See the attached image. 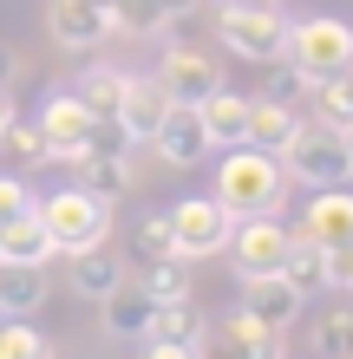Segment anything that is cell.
<instances>
[{
    "instance_id": "cell-1",
    "label": "cell",
    "mask_w": 353,
    "mask_h": 359,
    "mask_svg": "<svg viewBox=\"0 0 353 359\" xmlns=\"http://www.w3.org/2000/svg\"><path fill=\"white\" fill-rule=\"evenodd\" d=\"M216 203L229 216H281L288 203V170L275 151H255V144H236L216 163Z\"/></svg>"
},
{
    "instance_id": "cell-2",
    "label": "cell",
    "mask_w": 353,
    "mask_h": 359,
    "mask_svg": "<svg viewBox=\"0 0 353 359\" xmlns=\"http://www.w3.org/2000/svg\"><path fill=\"white\" fill-rule=\"evenodd\" d=\"M216 39L229 46L236 59H275L281 53V39H288V20H281V7L275 0H216Z\"/></svg>"
},
{
    "instance_id": "cell-3",
    "label": "cell",
    "mask_w": 353,
    "mask_h": 359,
    "mask_svg": "<svg viewBox=\"0 0 353 359\" xmlns=\"http://www.w3.org/2000/svg\"><path fill=\"white\" fill-rule=\"evenodd\" d=\"M39 209V222H46V236H53V248H92V242H105L112 236V203L105 196H92V189H53L46 203H33Z\"/></svg>"
},
{
    "instance_id": "cell-4",
    "label": "cell",
    "mask_w": 353,
    "mask_h": 359,
    "mask_svg": "<svg viewBox=\"0 0 353 359\" xmlns=\"http://www.w3.org/2000/svg\"><path fill=\"white\" fill-rule=\"evenodd\" d=\"M281 53L295 59L307 79H334V72H353V27L334 13H314V20H288V39Z\"/></svg>"
},
{
    "instance_id": "cell-5",
    "label": "cell",
    "mask_w": 353,
    "mask_h": 359,
    "mask_svg": "<svg viewBox=\"0 0 353 359\" xmlns=\"http://www.w3.org/2000/svg\"><path fill=\"white\" fill-rule=\"evenodd\" d=\"M33 124H39V137H46L53 163H79L86 151H98V137H105V118H98L79 92H53Z\"/></svg>"
},
{
    "instance_id": "cell-6",
    "label": "cell",
    "mask_w": 353,
    "mask_h": 359,
    "mask_svg": "<svg viewBox=\"0 0 353 359\" xmlns=\"http://www.w3.org/2000/svg\"><path fill=\"white\" fill-rule=\"evenodd\" d=\"M281 170L295 177V183H307V189H334V183H347L353 170H347V144H340V131H327V124H307L301 118V131L281 144Z\"/></svg>"
},
{
    "instance_id": "cell-7",
    "label": "cell",
    "mask_w": 353,
    "mask_h": 359,
    "mask_svg": "<svg viewBox=\"0 0 353 359\" xmlns=\"http://www.w3.org/2000/svg\"><path fill=\"white\" fill-rule=\"evenodd\" d=\"M288 248H295V229H288L281 216H236L222 255L236 262V274H275L288 262Z\"/></svg>"
},
{
    "instance_id": "cell-8",
    "label": "cell",
    "mask_w": 353,
    "mask_h": 359,
    "mask_svg": "<svg viewBox=\"0 0 353 359\" xmlns=\"http://www.w3.org/2000/svg\"><path fill=\"white\" fill-rule=\"evenodd\" d=\"M229 229H236V216H229L216 196H183V203L171 209V236H177V255H183V262L216 255V248L229 242Z\"/></svg>"
},
{
    "instance_id": "cell-9",
    "label": "cell",
    "mask_w": 353,
    "mask_h": 359,
    "mask_svg": "<svg viewBox=\"0 0 353 359\" xmlns=\"http://www.w3.org/2000/svg\"><path fill=\"white\" fill-rule=\"evenodd\" d=\"M197 359H281V333L275 327H262L255 313H229V320H216L210 333H203V346Z\"/></svg>"
},
{
    "instance_id": "cell-10",
    "label": "cell",
    "mask_w": 353,
    "mask_h": 359,
    "mask_svg": "<svg viewBox=\"0 0 353 359\" xmlns=\"http://www.w3.org/2000/svg\"><path fill=\"white\" fill-rule=\"evenodd\" d=\"M151 79L171 92V104H203V98L222 86L216 59H210V53H197V46H177V39L164 46V59H157V72H151Z\"/></svg>"
},
{
    "instance_id": "cell-11",
    "label": "cell",
    "mask_w": 353,
    "mask_h": 359,
    "mask_svg": "<svg viewBox=\"0 0 353 359\" xmlns=\"http://www.w3.org/2000/svg\"><path fill=\"white\" fill-rule=\"evenodd\" d=\"M46 33L66 53H92L112 39V13H105V0H46Z\"/></svg>"
},
{
    "instance_id": "cell-12",
    "label": "cell",
    "mask_w": 353,
    "mask_h": 359,
    "mask_svg": "<svg viewBox=\"0 0 353 359\" xmlns=\"http://www.w3.org/2000/svg\"><path fill=\"white\" fill-rule=\"evenodd\" d=\"M79 189H92V196H131L138 189V163H131V137H98V151L79 157Z\"/></svg>"
},
{
    "instance_id": "cell-13",
    "label": "cell",
    "mask_w": 353,
    "mask_h": 359,
    "mask_svg": "<svg viewBox=\"0 0 353 359\" xmlns=\"http://www.w3.org/2000/svg\"><path fill=\"white\" fill-rule=\"evenodd\" d=\"M301 307H307V294L288 281L281 268H275V274H242V313H255L262 327L288 333V327L301 320Z\"/></svg>"
},
{
    "instance_id": "cell-14",
    "label": "cell",
    "mask_w": 353,
    "mask_h": 359,
    "mask_svg": "<svg viewBox=\"0 0 353 359\" xmlns=\"http://www.w3.org/2000/svg\"><path fill=\"white\" fill-rule=\"evenodd\" d=\"M164 111H171V92L157 86L151 72H124V92H118V111H112V124L131 144H151V131L164 124Z\"/></svg>"
},
{
    "instance_id": "cell-15",
    "label": "cell",
    "mask_w": 353,
    "mask_h": 359,
    "mask_svg": "<svg viewBox=\"0 0 353 359\" xmlns=\"http://www.w3.org/2000/svg\"><path fill=\"white\" fill-rule=\"evenodd\" d=\"M151 144H157V157L171 163V170H197V163L210 157L203 111H197V104H171V111H164V124L151 131Z\"/></svg>"
},
{
    "instance_id": "cell-16",
    "label": "cell",
    "mask_w": 353,
    "mask_h": 359,
    "mask_svg": "<svg viewBox=\"0 0 353 359\" xmlns=\"http://www.w3.org/2000/svg\"><path fill=\"white\" fill-rule=\"evenodd\" d=\"M295 236L314 242V248H327V255H334V248H347V242H353V196H340V183H334V189H314Z\"/></svg>"
},
{
    "instance_id": "cell-17",
    "label": "cell",
    "mask_w": 353,
    "mask_h": 359,
    "mask_svg": "<svg viewBox=\"0 0 353 359\" xmlns=\"http://www.w3.org/2000/svg\"><path fill=\"white\" fill-rule=\"evenodd\" d=\"M46 307V268L39 262H0V320H33Z\"/></svg>"
},
{
    "instance_id": "cell-18",
    "label": "cell",
    "mask_w": 353,
    "mask_h": 359,
    "mask_svg": "<svg viewBox=\"0 0 353 359\" xmlns=\"http://www.w3.org/2000/svg\"><path fill=\"white\" fill-rule=\"evenodd\" d=\"M197 111H203V131H210V151H236V144H248V98L242 92L216 86Z\"/></svg>"
},
{
    "instance_id": "cell-19",
    "label": "cell",
    "mask_w": 353,
    "mask_h": 359,
    "mask_svg": "<svg viewBox=\"0 0 353 359\" xmlns=\"http://www.w3.org/2000/svg\"><path fill=\"white\" fill-rule=\"evenodd\" d=\"M98 313H105V333L112 340H144L151 333V313H157V301L144 287H131V281H118L105 301H98Z\"/></svg>"
},
{
    "instance_id": "cell-20",
    "label": "cell",
    "mask_w": 353,
    "mask_h": 359,
    "mask_svg": "<svg viewBox=\"0 0 353 359\" xmlns=\"http://www.w3.org/2000/svg\"><path fill=\"white\" fill-rule=\"evenodd\" d=\"M203 333H210V320H203L197 294H183V301H157V313H151V333H144V340H171V346H203Z\"/></svg>"
},
{
    "instance_id": "cell-21",
    "label": "cell",
    "mask_w": 353,
    "mask_h": 359,
    "mask_svg": "<svg viewBox=\"0 0 353 359\" xmlns=\"http://www.w3.org/2000/svg\"><path fill=\"white\" fill-rule=\"evenodd\" d=\"M124 281V262L112 255L105 242H92V248H72V287L86 294V301H105V294Z\"/></svg>"
},
{
    "instance_id": "cell-22",
    "label": "cell",
    "mask_w": 353,
    "mask_h": 359,
    "mask_svg": "<svg viewBox=\"0 0 353 359\" xmlns=\"http://www.w3.org/2000/svg\"><path fill=\"white\" fill-rule=\"evenodd\" d=\"M295 131H301V111H295V104L248 98V144H255V151H281Z\"/></svg>"
},
{
    "instance_id": "cell-23",
    "label": "cell",
    "mask_w": 353,
    "mask_h": 359,
    "mask_svg": "<svg viewBox=\"0 0 353 359\" xmlns=\"http://www.w3.org/2000/svg\"><path fill=\"white\" fill-rule=\"evenodd\" d=\"M307 98H314V124H327V131H353V72L307 79Z\"/></svg>"
},
{
    "instance_id": "cell-24",
    "label": "cell",
    "mask_w": 353,
    "mask_h": 359,
    "mask_svg": "<svg viewBox=\"0 0 353 359\" xmlns=\"http://www.w3.org/2000/svg\"><path fill=\"white\" fill-rule=\"evenodd\" d=\"M53 255H59V248H53V236H46V222H39V209L0 229V262H39V268H46Z\"/></svg>"
},
{
    "instance_id": "cell-25",
    "label": "cell",
    "mask_w": 353,
    "mask_h": 359,
    "mask_svg": "<svg viewBox=\"0 0 353 359\" xmlns=\"http://www.w3.org/2000/svg\"><path fill=\"white\" fill-rule=\"evenodd\" d=\"M151 301H183V294H197L190 287V262L183 255H164V262H144V281H138Z\"/></svg>"
},
{
    "instance_id": "cell-26",
    "label": "cell",
    "mask_w": 353,
    "mask_h": 359,
    "mask_svg": "<svg viewBox=\"0 0 353 359\" xmlns=\"http://www.w3.org/2000/svg\"><path fill=\"white\" fill-rule=\"evenodd\" d=\"M262 98H275V104H301V98H307V72H301L288 53L262 59Z\"/></svg>"
},
{
    "instance_id": "cell-27",
    "label": "cell",
    "mask_w": 353,
    "mask_h": 359,
    "mask_svg": "<svg viewBox=\"0 0 353 359\" xmlns=\"http://www.w3.org/2000/svg\"><path fill=\"white\" fill-rule=\"evenodd\" d=\"M314 346L327 353V359H353V301H334L314 320Z\"/></svg>"
},
{
    "instance_id": "cell-28",
    "label": "cell",
    "mask_w": 353,
    "mask_h": 359,
    "mask_svg": "<svg viewBox=\"0 0 353 359\" xmlns=\"http://www.w3.org/2000/svg\"><path fill=\"white\" fill-rule=\"evenodd\" d=\"M72 92L86 98V104H92L98 118H112V111H118V92H124V72H118V66H86V72H79V86H72Z\"/></svg>"
},
{
    "instance_id": "cell-29",
    "label": "cell",
    "mask_w": 353,
    "mask_h": 359,
    "mask_svg": "<svg viewBox=\"0 0 353 359\" xmlns=\"http://www.w3.org/2000/svg\"><path fill=\"white\" fill-rule=\"evenodd\" d=\"M0 144H7V157L20 163V170H39V163H53L46 137H39V124H27V118H7V131H0Z\"/></svg>"
},
{
    "instance_id": "cell-30",
    "label": "cell",
    "mask_w": 353,
    "mask_h": 359,
    "mask_svg": "<svg viewBox=\"0 0 353 359\" xmlns=\"http://www.w3.org/2000/svg\"><path fill=\"white\" fill-rule=\"evenodd\" d=\"M281 274L295 281L301 294H314V287H327V248H314V242H301L295 236V248H288V262H281Z\"/></svg>"
},
{
    "instance_id": "cell-31",
    "label": "cell",
    "mask_w": 353,
    "mask_h": 359,
    "mask_svg": "<svg viewBox=\"0 0 353 359\" xmlns=\"http://www.w3.org/2000/svg\"><path fill=\"white\" fill-rule=\"evenodd\" d=\"M138 255H144V262H164V255H177L171 216H144V222H138Z\"/></svg>"
},
{
    "instance_id": "cell-32",
    "label": "cell",
    "mask_w": 353,
    "mask_h": 359,
    "mask_svg": "<svg viewBox=\"0 0 353 359\" xmlns=\"http://www.w3.org/2000/svg\"><path fill=\"white\" fill-rule=\"evenodd\" d=\"M20 216H33V189H27V177H0V229Z\"/></svg>"
},
{
    "instance_id": "cell-33",
    "label": "cell",
    "mask_w": 353,
    "mask_h": 359,
    "mask_svg": "<svg viewBox=\"0 0 353 359\" xmlns=\"http://www.w3.org/2000/svg\"><path fill=\"white\" fill-rule=\"evenodd\" d=\"M327 287L353 294V242H347V248H334V255H327Z\"/></svg>"
},
{
    "instance_id": "cell-34",
    "label": "cell",
    "mask_w": 353,
    "mask_h": 359,
    "mask_svg": "<svg viewBox=\"0 0 353 359\" xmlns=\"http://www.w3.org/2000/svg\"><path fill=\"white\" fill-rule=\"evenodd\" d=\"M138 359H197V346H171V340H138Z\"/></svg>"
},
{
    "instance_id": "cell-35",
    "label": "cell",
    "mask_w": 353,
    "mask_h": 359,
    "mask_svg": "<svg viewBox=\"0 0 353 359\" xmlns=\"http://www.w3.org/2000/svg\"><path fill=\"white\" fill-rule=\"evenodd\" d=\"M13 79H20V53L0 46V86H13Z\"/></svg>"
},
{
    "instance_id": "cell-36",
    "label": "cell",
    "mask_w": 353,
    "mask_h": 359,
    "mask_svg": "<svg viewBox=\"0 0 353 359\" xmlns=\"http://www.w3.org/2000/svg\"><path fill=\"white\" fill-rule=\"evenodd\" d=\"M7 118H13V104H7V86H0V131H7Z\"/></svg>"
},
{
    "instance_id": "cell-37",
    "label": "cell",
    "mask_w": 353,
    "mask_h": 359,
    "mask_svg": "<svg viewBox=\"0 0 353 359\" xmlns=\"http://www.w3.org/2000/svg\"><path fill=\"white\" fill-rule=\"evenodd\" d=\"M340 144H347V170H353V131H340Z\"/></svg>"
}]
</instances>
